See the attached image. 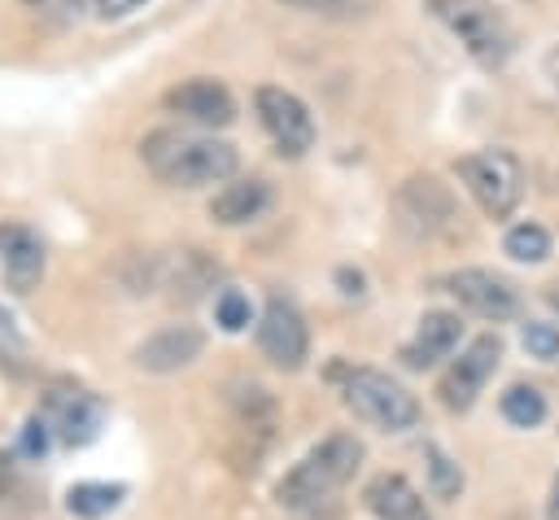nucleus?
Returning a JSON list of instances; mask_svg holds the SVG:
<instances>
[{
    "instance_id": "0eeeda50",
    "label": "nucleus",
    "mask_w": 559,
    "mask_h": 520,
    "mask_svg": "<svg viewBox=\"0 0 559 520\" xmlns=\"http://www.w3.org/2000/svg\"><path fill=\"white\" fill-rule=\"evenodd\" d=\"M258 345H262L271 367L297 371L306 363V354H310V332H306L301 310L293 302H284V297H271L262 306V315H258Z\"/></svg>"
},
{
    "instance_id": "ddd939ff",
    "label": "nucleus",
    "mask_w": 559,
    "mask_h": 520,
    "mask_svg": "<svg viewBox=\"0 0 559 520\" xmlns=\"http://www.w3.org/2000/svg\"><path fill=\"white\" fill-rule=\"evenodd\" d=\"M0 275L17 288L31 293L44 275V240L26 223H0Z\"/></svg>"
},
{
    "instance_id": "6ab92c4d",
    "label": "nucleus",
    "mask_w": 559,
    "mask_h": 520,
    "mask_svg": "<svg viewBox=\"0 0 559 520\" xmlns=\"http://www.w3.org/2000/svg\"><path fill=\"white\" fill-rule=\"evenodd\" d=\"M502 249L515 258V262H546L550 258V232L542 223H515L507 236H502Z\"/></svg>"
},
{
    "instance_id": "f3484780",
    "label": "nucleus",
    "mask_w": 559,
    "mask_h": 520,
    "mask_svg": "<svg viewBox=\"0 0 559 520\" xmlns=\"http://www.w3.org/2000/svg\"><path fill=\"white\" fill-rule=\"evenodd\" d=\"M266 205H271L266 179H231V184H223V192H214L210 214H214V223L236 227V223H253Z\"/></svg>"
},
{
    "instance_id": "6e6552de",
    "label": "nucleus",
    "mask_w": 559,
    "mask_h": 520,
    "mask_svg": "<svg viewBox=\"0 0 559 520\" xmlns=\"http://www.w3.org/2000/svg\"><path fill=\"white\" fill-rule=\"evenodd\" d=\"M498 358H502V341H498L493 332L476 336V341H472V345L450 363V371L441 376V385H437L441 402H445L450 411H467V406L476 402V393L485 389V380L493 376Z\"/></svg>"
},
{
    "instance_id": "aec40b11",
    "label": "nucleus",
    "mask_w": 559,
    "mask_h": 520,
    "mask_svg": "<svg viewBox=\"0 0 559 520\" xmlns=\"http://www.w3.org/2000/svg\"><path fill=\"white\" fill-rule=\"evenodd\" d=\"M118 498H122V485L83 481V485H74V489L66 494V507H70L74 516H105L109 507H118Z\"/></svg>"
},
{
    "instance_id": "4be33fe9",
    "label": "nucleus",
    "mask_w": 559,
    "mask_h": 520,
    "mask_svg": "<svg viewBox=\"0 0 559 520\" xmlns=\"http://www.w3.org/2000/svg\"><path fill=\"white\" fill-rule=\"evenodd\" d=\"M520 341H524V350L533 354V358H559V328L555 323H546V319H533V323H524V332H520Z\"/></svg>"
},
{
    "instance_id": "4468645a",
    "label": "nucleus",
    "mask_w": 559,
    "mask_h": 520,
    "mask_svg": "<svg viewBox=\"0 0 559 520\" xmlns=\"http://www.w3.org/2000/svg\"><path fill=\"white\" fill-rule=\"evenodd\" d=\"M459 336H463V323H459L454 310H428V315L419 319L415 336L402 345V363L415 367V371L437 367L441 358H450V350L459 345Z\"/></svg>"
},
{
    "instance_id": "7ed1b4c3",
    "label": "nucleus",
    "mask_w": 559,
    "mask_h": 520,
    "mask_svg": "<svg viewBox=\"0 0 559 520\" xmlns=\"http://www.w3.org/2000/svg\"><path fill=\"white\" fill-rule=\"evenodd\" d=\"M428 13H432L485 70L507 66V57H511V48H515V35H511L507 17H502L489 0H428Z\"/></svg>"
},
{
    "instance_id": "a211bd4d",
    "label": "nucleus",
    "mask_w": 559,
    "mask_h": 520,
    "mask_svg": "<svg viewBox=\"0 0 559 520\" xmlns=\"http://www.w3.org/2000/svg\"><path fill=\"white\" fill-rule=\"evenodd\" d=\"M498 406H502V419L515 424V428H537L546 419V398L533 385H511Z\"/></svg>"
},
{
    "instance_id": "5701e85b",
    "label": "nucleus",
    "mask_w": 559,
    "mask_h": 520,
    "mask_svg": "<svg viewBox=\"0 0 559 520\" xmlns=\"http://www.w3.org/2000/svg\"><path fill=\"white\" fill-rule=\"evenodd\" d=\"M297 13H314V17H349V13H362L367 0H280Z\"/></svg>"
},
{
    "instance_id": "cd10ccee",
    "label": "nucleus",
    "mask_w": 559,
    "mask_h": 520,
    "mask_svg": "<svg viewBox=\"0 0 559 520\" xmlns=\"http://www.w3.org/2000/svg\"><path fill=\"white\" fill-rule=\"evenodd\" d=\"M22 4H44V0H22Z\"/></svg>"
},
{
    "instance_id": "b1692460",
    "label": "nucleus",
    "mask_w": 559,
    "mask_h": 520,
    "mask_svg": "<svg viewBox=\"0 0 559 520\" xmlns=\"http://www.w3.org/2000/svg\"><path fill=\"white\" fill-rule=\"evenodd\" d=\"M428 468H432V481H437V494H454L459 485H463V476H459V463H450L437 446L428 450Z\"/></svg>"
},
{
    "instance_id": "1a4fd4ad",
    "label": "nucleus",
    "mask_w": 559,
    "mask_h": 520,
    "mask_svg": "<svg viewBox=\"0 0 559 520\" xmlns=\"http://www.w3.org/2000/svg\"><path fill=\"white\" fill-rule=\"evenodd\" d=\"M445 288L459 297V306H467L472 315H480L489 323H502V319H511L520 310L515 288L502 275L485 271V267H463V271L445 275Z\"/></svg>"
},
{
    "instance_id": "9b49d317",
    "label": "nucleus",
    "mask_w": 559,
    "mask_h": 520,
    "mask_svg": "<svg viewBox=\"0 0 559 520\" xmlns=\"http://www.w3.org/2000/svg\"><path fill=\"white\" fill-rule=\"evenodd\" d=\"M205 350V332L192 323H166L153 336H144L135 345V367L140 371H179L192 358H201Z\"/></svg>"
},
{
    "instance_id": "f03ea898",
    "label": "nucleus",
    "mask_w": 559,
    "mask_h": 520,
    "mask_svg": "<svg viewBox=\"0 0 559 520\" xmlns=\"http://www.w3.org/2000/svg\"><path fill=\"white\" fill-rule=\"evenodd\" d=\"M358 463H362V441L349 433H332L314 450H306L301 463H293V472L275 485V498L284 507H314L328 494H336Z\"/></svg>"
},
{
    "instance_id": "20e7f679",
    "label": "nucleus",
    "mask_w": 559,
    "mask_h": 520,
    "mask_svg": "<svg viewBox=\"0 0 559 520\" xmlns=\"http://www.w3.org/2000/svg\"><path fill=\"white\" fill-rule=\"evenodd\" d=\"M459 179L463 188L476 197V205L489 214V218H507L520 197H524V166L515 153L507 149H480V153H467L459 157Z\"/></svg>"
},
{
    "instance_id": "dca6fc26",
    "label": "nucleus",
    "mask_w": 559,
    "mask_h": 520,
    "mask_svg": "<svg viewBox=\"0 0 559 520\" xmlns=\"http://www.w3.org/2000/svg\"><path fill=\"white\" fill-rule=\"evenodd\" d=\"M367 507L380 516V520H428V507L419 498V489L397 476V472H380L371 485H367Z\"/></svg>"
},
{
    "instance_id": "412c9836",
    "label": "nucleus",
    "mask_w": 559,
    "mask_h": 520,
    "mask_svg": "<svg viewBox=\"0 0 559 520\" xmlns=\"http://www.w3.org/2000/svg\"><path fill=\"white\" fill-rule=\"evenodd\" d=\"M214 319H218V328H223V332H240V328L253 319L249 297H245L240 288H223V293L214 297Z\"/></svg>"
},
{
    "instance_id": "a878e982",
    "label": "nucleus",
    "mask_w": 559,
    "mask_h": 520,
    "mask_svg": "<svg viewBox=\"0 0 559 520\" xmlns=\"http://www.w3.org/2000/svg\"><path fill=\"white\" fill-rule=\"evenodd\" d=\"M546 520H559V476L550 485V503H546Z\"/></svg>"
},
{
    "instance_id": "f257e3e1",
    "label": "nucleus",
    "mask_w": 559,
    "mask_h": 520,
    "mask_svg": "<svg viewBox=\"0 0 559 520\" xmlns=\"http://www.w3.org/2000/svg\"><path fill=\"white\" fill-rule=\"evenodd\" d=\"M144 166L170 184V188H205L236 175V149L227 140L183 131V127H157L140 144Z\"/></svg>"
},
{
    "instance_id": "393cba45",
    "label": "nucleus",
    "mask_w": 559,
    "mask_h": 520,
    "mask_svg": "<svg viewBox=\"0 0 559 520\" xmlns=\"http://www.w3.org/2000/svg\"><path fill=\"white\" fill-rule=\"evenodd\" d=\"M92 4H96V13H100V17H122V13L140 9L144 0H92Z\"/></svg>"
},
{
    "instance_id": "423d86ee",
    "label": "nucleus",
    "mask_w": 559,
    "mask_h": 520,
    "mask_svg": "<svg viewBox=\"0 0 559 520\" xmlns=\"http://www.w3.org/2000/svg\"><path fill=\"white\" fill-rule=\"evenodd\" d=\"M253 109H258V122L262 131L275 140V149L284 157H301L310 144H314V118L310 109L301 105V96L284 92V87H258L253 92Z\"/></svg>"
},
{
    "instance_id": "bb28decb",
    "label": "nucleus",
    "mask_w": 559,
    "mask_h": 520,
    "mask_svg": "<svg viewBox=\"0 0 559 520\" xmlns=\"http://www.w3.org/2000/svg\"><path fill=\"white\" fill-rule=\"evenodd\" d=\"M4 481H9V463H4V454H0V489H4Z\"/></svg>"
},
{
    "instance_id": "39448f33",
    "label": "nucleus",
    "mask_w": 559,
    "mask_h": 520,
    "mask_svg": "<svg viewBox=\"0 0 559 520\" xmlns=\"http://www.w3.org/2000/svg\"><path fill=\"white\" fill-rule=\"evenodd\" d=\"M345 406H349L358 419H367V424H376V428H384V433L415 428V419H419L415 393H411L406 385H397L393 376L371 371V367H354V371L345 376Z\"/></svg>"
},
{
    "instance_id": "f8f14e48",
    "label": "nucleus",
    "mask_w": 559,
    "mask_h": 520,
    "mask_svg": "<svg viewBox=\"0 0 559 520\" xmlns=\"http://www.w3.org/2000/svg\"><path fill=\"white\" fill-rule=\"evenodd\" d=\"M166 109L188 122H201V127H227L236 118V101L218 79H188V83L170 87Z\"/></svg>"
},
{
    "instance_id": "9d476101",
    "label": "nucleus",
    "mask_w": 559,
    "mask_h": 520,
    "mask_svg": "<svg viewBox=\"0 0 559 520\" xmlns=\"http://www.w3.org/2000/svg\"><path fill=\"white\" fill-rule=\"evenodd\" d=\"M397 214H402V223H415L424 236H432L459 218L454 197L437 175H411L397 188Z\"/></svg>"
},
{
    "instance_id": "2eb2a0df",
    "label": "nucleus",
    "mask_w": 559,
    "mask_h": 520,
    "mask_svg": "<svg viewBox=\"0 0 559 520\" xmlns=\"http://www.w3.org/2000/svg\"><path fill=\"white\" fill-rule=\"evenodd\" d=\"M48 424L61 433V441L83 446V441H92L96 428H100V402L87 398L83 389H57V393L48 398Z\"/></svg>"
}]
</instances>
